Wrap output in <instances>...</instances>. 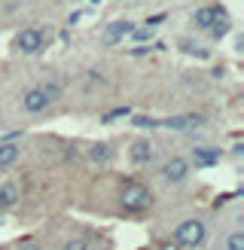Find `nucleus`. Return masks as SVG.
<instances>
[{"label":"nucleus","instance_id":"20","mask_svg":"<svg viewBox=\"0 0 244 250\" xmlns=\"http://www.w3.org/2000/svg\"><path fill=\"white\" fill-rule=\"evenodd\" d=\"M0 250H12V247H0Z\"/></svg>","mask_w":244,"mask_h":250},{"label":"nucleus","instance_id":"9","mask_svg":"<svg viewBox=\"0 0 244 250\" xmlns=\"http://www.w3.org/2000/svg\"><path fill=\"white\" fill-rule=\"evenodd\" d=\"M113 156H116V149H113V144H107V141L89 144V149H85V159H89L92 165H110Z\"/></svg>","mask_w":244,"mask_h":250},{"label":"nucleus","instance_id":"3","mask_svg":"<svg viewBox=\"0 0 244 250\" xmlns=\"http://www.w3.org/2000/svg\"><path fill=\"white\" fill-rule=\"evenodd\" d=\"M189 177H192V165H189V159L180 156V153H171V156H165L156 165V180L162 186H168V189H180V186H186Z\"/></svg>","mask_w":244,"mask_h":250},{"label":"nucleus","instance_id":"4","mask_svg":"<svg viewBox=\"0 0 244 250\" xmlns=\"http://www.w3.org/2000/svg\"><path fill=\"white\" fill-rule=\"evenodd\" d=\"M211 235V223L204 217H183L174 229H171V241L180 244V247H202Z\"/></svg>","mask_w":244,"mask_h":250},{"label":"nucleus","instance_id":"6","mask_svg":"<svg viewBox=\"0 0 244 250\" xmlns=\"http://www.w3.org/2000/svg\"><path fill=\"white\" fill-rule=\"evenodd\" d=\"M125 159H128L131 168H150L153 162H156V144L146 134L134 137V141L125 146Z\"/></svg>","mask_w":244,"mask_h":250},{"label":"nucleus","instance_id":"13","mask_svg":"<svg viewBox=\"0 0 244 250\" xmlns=\"http://www.w3.org/2000/svg\"><path fill=\"white\" fill-rule=\"evenodd\" d=\"M223 250H244V232L241 226H232L223 235Z\"/></svg>","mask_w":244,"mask_h":250},{"label":"nucleus","instance_id":"12","mask_svg":"<svg viewBox=\"0 0 244 250\" xmlns=\"http://www.w3.org/2000/svg\"><path fill=\"white\" fill-rule=\"evenodd\" d=\"M24 156V146L16 144V141H6V144H0V168H12V165H19V159Z\"/></svg>","mask_w":244,"mask_h":250},{"label":"nucleus","instance_id":"8","mask_svg":"<svg viewBox=\"0 0 244 250\" xmlns=\"http://www.w3.org/2000/svg\"><path fill=\"white\" fill-rule=\"evenodd\" d=\"M186 159H189L192 168H211V165H220V159H223V149H217V146H195Z\"/></svg>","mask_w":244,"mask_h":250},{"label":"nucleus","instance_id":"19","mask_svg":"<svg viewBox=\"0 0 244 250\" xmlns=\"http://www.w3.org/2000/svg\"><path fill=\"white\" fill-rule=\"evenodd\" d=\"M177 250H202V247H180V244H177Z\"/></svg>","mask_w":244,"mask_h":250},{"label":"nucleus","instance_id":"16","mask_svg":"<svg viewBox=\"0 0 244 250\" xmlns=\"http://www.w3.org/2000/svg\"><path fill=\"white\" fill-rule=\"evenodd\" d=\"M16 250H46V244H43L40 238H21V241L16 244Z\"/></svg>","mask_w":244,"mask_h":250},{"label":"nucleus","instance_id":"14","mask_svg":"<svg viewBox=\"0 0 244 250\" xmlns=\"http://www.w3.org/2000/svg\"><path fill=\"white\" fill-rule=\"evenodd\" d=\"M61 250H89V238H85L82 232H77V235H67V238L61 241Z\"/></svg>","mask_w":244,"mask_h":250},{"label":"nucleus","instance_id":"2","mask_svg":"<svg viewBox=\"0 0 244 250\" xmlns=\"http://www.w3.org/2000/svg\"><path fill=\"white\" fill-rule=\"evenodd\" d=\"M116 205L125 210V214H146V210L153 208V192H150V186L141 183V180H122L119 183V189H116Z\"/></svg>","mask_w":244,"mask_h":250},{"label":"nucleus","instance_id":"1","mask_svg":"<svg viewBox=\"0 0 244 250\" xmlns=\"http://www.w3.org/2000/svg\"><path fill=\"white\" fill-rule=\"evenodd\" d=\"M61 98V85L58 83H34L21 92L19 98V107L24 116H43L49 107Z\"/></svg>","mask_w":244,"mask_h":250},{"label":"nucleus","instance_id":"7","mask_svg":"<svg viewBox=\"0 0 244 250\" xmlns=\"http://www.w3.org/2000/svg\"><path fill=\"white\" fill-rule=\"evenodd\" d=\"M223 16H226V9L220 6V3H204V6H199V9L192 12V19H189V21H192V28H195V31H211Z\"/></svg>","mask_w":244,"mask_h":250},{"label":"nucleus","instance_id":"5","mask_svg":"<svg viewBox=\"0 0 244 250\" xmlns=\"http://www.w3.org/2000/svg\"><path fill=\"white\" fill-rule=\"evenodd\" d=\"M49 43V31L46 28H21L16 34V40H12V49H16L19 55H37V52H43Z\"/></svg>","mask_w":244,"mask_h":250},{"label":"nucleus","instance_id":"10","mask_svg":"<svg viewBox=\"0 0 244 250\" xmlns=\"http://www.w3.org/2000/svg\"><path fill=\"white\" fill-rule=\"evenodd\" d=\"M19 202H21V186H19V180H0V208L12 210Z\"/></svg>","mask_w":244,"mask_h":250},{"label":"nucleus","instance_id":"17","mask_svg":"<svg viewBox=\"0 0 244 250\" xmlns=\"http://www.w3.org/2000/svg\"><path fill=\"white\" fill-rule=\"evenodd\" d=\"M89 250H110V244H107V241H101V244H98V241H89Z\"/></svg>","mask_w":244,"mask_h":250},{"label":"nucleus","instance_id":"18","mask_svg":"<svg viewBox=\"0 0 244 250\" xmlns=\"http://www.w3.org/2000/svg\"><path fill=\"white\" fill-rule=\"evenodd\" d=\"M156 250H177V244H174V241H165V244H159Z\"/></svg>","mask_w":244,"mask_h":250},{"label":"nucleus","instance_id":"15","mask_svg":"<svg viewBox=\"0 0 244 250\" xmlns=\"http://www.w3.org/2000/svg\"><path fill=\"white\" fill-rule=\"evenodd\" d=\"M226 31H229V19L223 16V19H220V21H217V24H214V28H211V31H207V34H211V37H214V40H223V37H226Z\"/></svg>","mask_w":244,"mask_h":250},{"label":"nucleus","instance_id":"11","mask_svg":"<svg viewBox=\"0 0 244 250\" xmlns=\"http://www.w3.org/2000/svg\"><path fill=\"white\" fill-rule=\"evenodd\" d=\"M131 28H134L131 21H113V24H107V28H104V46H116V43H122V40L131 34Z\"/></svg>","mask_w":244,"mask_h":250}]
</instances>
